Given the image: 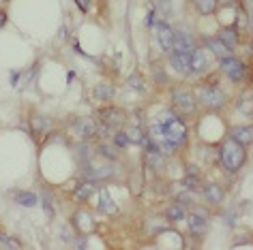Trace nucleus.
<instances>
[{"mask_svg":"<svg viewBox=\"0 0 253 250\" xmlns=\"http://www.w3.org/2000/svg\"><path fill=\"white\" fill-rule=\"evenodd\" d=\"M219 156H221V165L225 167V169H228L230 173H236L245 165L247 150H245L243 143H238V141H234V139H228L221 145V150H219Z\"/></svg>","mask_w":253,"mask_h":250,"instance_id":"obj_1","label":"nucleus"},{"mask_svg":"<svg viewBox=\"0 0 253 250\" xmlns=\"http://www.w3.org/2000/svg\"><path fill=\"white\" fill-rule=\"evenodd\" d=\"M195 99L200 101V103H204L206 107H211V109H219V107L225 105V94L217 88V86H213V84L197 86Z\"/></svg>","mask_w":253,"mask_h":250,"instance_id":"obj_2","label":"nucleus"},{"mask_svg":"<svg viewBox=\"0 0 253 250\" xmlns=\"http://www.w3.org/2000/svg\"><path fill=\"white\" fill-rule=\"evenodd\" d=\"M165 122H161L165 126V135H168V139L172 141L174 145H180L185 143L187 139V126L182 124V120H178V118H174L172 113H165Z\"/></svg>","mask_w":253,"mask_h":250,"instance_id":"obj_3","label":"nucleus"},{"mask_svg":"<svg viewBox=\"0 0 253 250\" xmlns=\"http://www.w3.org/2000/svg\"><path fill=\"white\" fill-rule=\"evenodd\" d=\"M221 71L225 75H228L232 81H243L245 79V75H247V69H245V64L238 60V58H232V56H225L221 58Z\"/></svg>","mask_w":253,"mask_h":250,"instance_id":"obj_4","label":"nucleus"},{"mask_svg":"<svg viewBox=\"0 0 253 250\" xmlns=\"http://www.w3.org/2000/svg\"><path fill=\"white\" fill-rule=\"evenodd\" d=\"M195 105H197V99L195 94L189 90H176L174 92V107L182 113H191L195 111Z\"/></svg>","mask_w":253,"mask_h":250,"instance_id":"obj_5","label":"nucleus"},{"mask_svg":"<svg viewBox=\"0 0 253 250\" xmlns=\"http://www.w3.org/2000/svg\"><path fill=\"white\" fill-rule=\"evenodd\" d=\"M157 41L163 52H172L174 50V30L170 28L168 21H159L157 24Z\"/></svg>","mask_w":253,"mask_h":250,"instance_id":"obj_6","label":"nucleus"},{"mask_svg":"<svg viewBox=\"0 0 253 250\" xmlns=\"http://www.w3.org/2000/svg\"><path fill=\"white\" fill-rule=\"evenodd\" d=\"M208 67H211V54L195 47L191 54V73H204Z\"/></svg>","mask_w":253,"mask_h":250,"instance_id":"obj_7","label":"nucleus"},{"mask_svg":"<svg viewBox=\"0 0 253 250\" xmlns=\"http://www.w3.org/2000/svg\"><path fill=\"white\" fill-rule=\"evenodd\" d=\"M101 120L105 122V126L118 128V126H122V124H125L127 116H125V111L116 109V107H110V109H101Z\"/></svg>","mask_w":253,"mask_h":250,"instance_id":"obj_8","label":"nucleus"},{"mask_svg":"<svg viewBox=\"0 0 253 250\" xmlns=\"http://www.w3.org/2000/svg\"><path fill=\"white\" fill-rule=\"evenodd\" d=\"M73 130L79 135V137L90 139V137H95V135L99 133V126H97L95 120H90V118H79V120L73 122Z\"/></svg>","mask_w":253,"mask_h":250,"instance_id":"obj_9","label":"nucleus"},{"mask_svg":"<svg viewBox=\"0 0 253 250\" xmlns=\"http://www.w3.org/2000/svg\"><path fill=\"white\" fill-rule=\"evenodd\" d=\"M170 62L178 73L189 75L191 73V54H182V52H172Z\"/></svg>","mask_w":253,"mask_h":250,"instance_id":"obj_10","label":"nucleus"},{"mask_svg":"<svg viewBox=\"0 0 253 250\" xmlns=\"http://www.w3.org/2000/svg\"><path fill=\"white\" fill-rule=\"evenodd\" d=\"M195 50V41L191 35L187 32H174V52H182V54H193Z\"/></svg>","mask_w":253,"mask_h":250,"instance_id":"obj_11","label":"nucleus"},{"mask_svg":"<svg viewBox=\"0 0 253 250\" xmlns=\"http://www.w3.org/2000/svg\"><path fill=\"white\" fill-rule=\"evenodd\" d=\"M144 161H146V165L150 167L153 171H163V167H165V159H163V154L157 150V148H153V150H146V154H144Z\"/></svg>","mask_w":253,"mask_h":250,"instance_id":"obj_12","label":"nucleus"},{"mask_svg":"<svg viewBox=\"0 0 253 250\" xmlns=\"http://www.w3.org/2000/svg\"><path fill=\"white\" fill-rule=\"evenodd\" d=\"M202 195H204V199H206L208 203H213V205H219L223 201V188L217 186V184H204Z\"/></svg>","mask_w":253,"mask_h":250,"instance_id":"obj_13","label":"nucleus"},{"mask_svg":"<svg viewBox=\"0 0 253 250\" xmlns=\"http://www.w3.org/2000/svg\"><path fill=\"white\" fill-rule=\"evenodd\" d=\"M230 137H232L234 141H238V143H253V126L249 124V126H234L232 130H230Z\"/></svg>","mask_w":253,"mask_h":250,"instance_id":"obj_14","label":"nucleus"},{"mask_svg":"<svg viewBox=\"0 0 253 250\" xmlns=\"http://www.w3.org/2000/svg\"><path fill=\"white\" fill-rule=\"evenodd\" d=\"M206 214L204 212H195V214H191L189 216V229H191V233L193 235H204L206 233Z\"/></svg>","mask_w":253,"mask_h":250,"instance_id":"obj_15","label":"nucleus"},{"mask_svg":"<svg viewBox=\"0 0 253 250\" xmlns=\"http://www.w3.org/2000/svg\"><path fill=\"white\" fill-rule=\"evenodd\" d=\"M114 176V167L112 165H101V167H93L88 169V178L90 180H105V178Z\"/></svg>","mask_w":253,"mask_h":250,"instance_id":"obj_16","label":"nucleus"},{"mask_svg":"<svg viewBox=\"0 0 253 250\" xmlns=\"http://www.w3.org/2000/svg\"><path fill=\"white\" fill-rule=\"evenodd\" d=\"M30 126H32V133L35 135H47V130H50V122H47L43 116H32L30 118Z\"/></svg>","mask_w":253,"mask_h":250,"instance_id":"obj_17","label":"nucleus"},{"mask_svg":"<svg viewBox=\"0 0 253 250\" xmlns=\"http://www.w3.org/2000/svg\"><path fill=\"white\" fill-rule=\"evenodd\" d=\"M219 41H221L225 47L234 50V47L238 45V36H236V30H230V28L221 30V32H219Z\"/></svg>","mask_w":253,"mask_h":250,"instance_id":"obj_18","label":"nucleus"},{"mask_svg":"<svg viewBox=\"0 0 253 250\" xmlns=\"http://www.w3.org/2000/svg\"><path fill=\"white\" fill-rule=\"evenodd\" d=\"M93 193H95V180L84 182V184H79V186H78V190H75V199L86 201Z\"/></svg>","mask_w":253,"mask_h":250,"instance_id":"obj_19","label":"nucleus"},{"mask_svg":"<svg viewBox=\"0 0 253 250\" xmlns=\"http://www.w3.org/2000/svg\"><path fill=\"white\" fill-rule=\"evenodd\" d=\"M238 111L245 113V116H253V92L240 96V101H238Z\"/></svg>","mask_w":253,"mask_h":250,"instance_id":"obj_20","label":"nucleus"},{"mask_svg":"<svg viewBox=\"0 0 253 250\" xmlns=\"http://www.w3.org/2000/svg\"><path fill=\"white\" fill-rule=\"evenodd\" d=\"M208 50H211L214 56H219V58H225V56H230V47H225L219 39H214V41H208Z\"/></svg>","mask_w":253,"mask_h":250,"instance_id":"obj_21","label":"nucleus"},{"mask_svg":"<svg viewBox=\"0 0 253 250\" xmlns=\"http://www.w3.org/2000/svg\"><path fill=\"white\" fill-rule=\"evenodd\" d=\"M95 96L97 99H101V101H107V99L114 96V88H112L110 84H101V86H97L95 88Z\"/></svg>","mask_w":253,"mask_h":250,"instance_id":"obj_22","label":"nucleus"},{"mask_svg":"<svg viewBox=\"0 0 253 250\" xmlns=\"http://www.w3.org/2000/svg\"><path fill=\"white\" fill-rule=\"evenodd\" d=\"M127 139H129V143H142V139H144V130L139 128V126H129L127 130Z\"/></svg>","mask_w":253,"mask_h":250,"instance_id":"obj_23","label":"nucleus"},{"mask_svg":"<svg viewBox=\"0 0 253 250\" xmlns=\"http://www.w3.org/2000/svg\"><path fill=\"white\" fill-rule=\"evenodd\" d=\"M15 199H18V203L24 205V208H35L37 205V195L35 193H19Z\"/></svg>","mask_w":253,"mask_h":250,"instance_id":"obj_24","label":"nucleus"},{"mask_svg":"<svg viewBox=\"0 0 253 250\" xmlns=\"http://www.w3.org/2000/svg\"><path fill=\"white\" fill-rule=\"evenodd\" d=\"M165 218H170V220H182L185 218V208H182V205H172V208H168V212H165Z\"/></svg>","mask_w":253,"mask_h":250,"instance_id":"obj_25","label":"nucleus"},{"mask_svg":"<svg viewBox=\"0 0 253 250\" xmlns=\"http://www.w3.org/2000/svg\"><path fill=\"white\" fill-rule=\"evenodd\" d=\"M193 4L200 9V13L211 15L213 11H214V4H217V0H193Z\"/></svg>","mask_w":253,"mask_h":250,"instance_id":"obj_26","label":"nucleus"},{"mask_svg":"<svg viewBox=\"0 0 253 250\" xmlns=\"http://www.w3.org/2000/svg\"><path fill=\"white\" fill-rule=\"evenodd\" d=\"M101 210H103L105 212V214H116V212H118V208H116V203H114V201H112L110 197H107V195L103 193V195H101Z\"/></svg>","mask_w":253,"mask_h":250,"instance_id":"obj_27","label":"nucleus"},{"mask_svg":"<svg viewBox=\"0 0 253 250\" xmlns=\"http://www.w3.org/2000/svg\"><path fill=\"white\" fill-rule=\"evenodd\" d=\"M157 15H159V18H170V15H172L170 0H157Z\"/></svg>","mask_w":253,"mask_h":250,"instance_id":"obj_28","label":"nucleus"},{"mask_svg":"<svg viewBox=\"0 0 253 250\" xmlns=\"http://www.w3.org/2000/svg\"><path fill=\"white\" fill-rule=\"evenodd\" d=\"M0 248H21V244L19 242H15V240H11V237L7 235H0Z\"/></svg>","mask_w":253,"mask_h":250,"instance_id":"obj_29","label":"nucleus"},{"mask_svg":"<svg viewBox=\"0 0 253 250\" xmlns=\"http://www.w3.org/2000/svg\"><path fill=\"white\" fill-rule=\"evenodd\" d=\"M101 154L105 156V159H112V161H116L118 159V152H116V148H112V145H101Z\"/></svg>","mask_w":253,"mask_h":250,"instance_id":"obj_30","label":"nucleus"},{"mask_svg":"<svg viewBox=\"0 0 253 250\" xmlns=\"http://www.w3.org/2000/svg\"><path fill=\"white\" fill-rule=\"evenodd\" d=\"M182 184H185L187 188H197V186H200V178L193 176V173H191V176H187L185 180H182Z\"/></svg>","mask_w":253,"mask_h":250,"instance_id":"obj_31","label":"nucleus"},{"mask_svg":"<svg viewBox=\"0 0 253 250\" xmlns=\"http://www.w3.org/2000/svg\"><path fill=\"white\" fill-rule=\"evenodd\" d=\"M129 86H131L133 90H144V81L137 77V75H131L129 77Z\"/></svg>","mask_w":253,"mask_h":250,"instance_id":"obj_32","label":"nucleus"},{"mask_svg":"<svg viewBox=\"0 0 253 250\" xmlns=\"http://www.w3.org/2000/svg\"><path fill=\"white\" fill-rule=\"evenodd\" d=\"M41 199H43V205H45V210H47V214H54V210H52V197H50V193H41Z\"/></svg>","mask_w":253,"mask_h":250,"instance_id":"obj_33","label":"nucleus"},{"mask_svg":"<svg viewBox=\"0 0 253 250\" xmlns=\"http://www.w3.org/2000/svg\"><path fill=\"white\" fill-rule=\"evenodd\" d=\"M114 141H116V145H118V148H122V145H127V143H129V139H127V133H118Z\"/></svg>","mask_w":253,"mask_h":250,"instance_id":"obj_34","label":"nucleus"},{"mask_svg":"<svg viewBox=\"0 0 253 250\" xmlns=\"http://www.w3.org/2000/svg\"><path fill=\"white\" fill-rule=\"evenodd\" d=\"M75 2H78V7L82 9L84 13H86V11H88V7H90V0H75Z\"/></svg>","mask_w":253,"mask_h":250,"instance_id":"obj_35","label":"nucleus"},{"mask_svg":"<svg viewBox=\"0 0 253 250\" xmlns=\"http://www.w3.org/2000/svg\"><path fill=\"white\" fill-rule=\"evenodd\" d=\"M155 75H157V79H165V75H163V71H159L157 67H155Z\"/></svg>","mask_w":253,"mask_h":250,"instance_id":"obj_36","label":"nucleus"},{"mask_svg":"<svg viewBox=\"0 0 253 250\" xmlns=\"http://www.w3.org/2000/svg\"><path fill=\"white\" fill-rule=\"evenodd\" d=\"M4 21H7V13H0V26H2Z\"/></svg>","mask_w":253,"mask_h":250,"instance_id":"obj_37","label":"nucleus"}]
</instances>
